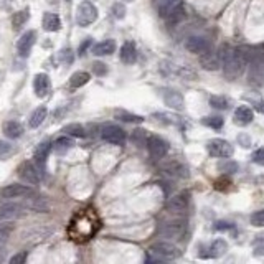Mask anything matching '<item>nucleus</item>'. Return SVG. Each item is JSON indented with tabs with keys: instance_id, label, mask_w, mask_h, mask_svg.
Returning a JSON list of instances; mask_svg holds the SVG:
<instances>
[{
	"instance_id": "f257e3e1",
	"label": "nucleus",
	"mask_w": 264,
	"mask_h": 264,
	"mask_svg": "<svg viewBox=\"0 0 264 264\" xmlns=\"http://www.w3.org/2000/svg\"><path fill=\"white\" fill-rule=\"evenodd\" d=\"M101 228V220L92 208H83L68 224V238L75 243H86Z\"/></svg>"
},
{
	"instance_id": "f03ea898",
	"label": "nucleus",
	"mask_w": 264,
	"mask_h": 264,
	"mask_svg": "<svg viewBox=\"0 0 264 264\" xmlns=\"http://www.w3.org/2000/svg\"><path fill=\"white\" fill-rule=\"evenodd\" d=\"M220 56V63L223 66L224 76L229 78V80H234L243 73V66H244V60L236 48L224 45L221 46V50L218 53Z\"/></svg>"
},
{
	"instance_id": "7ed1b4c3",
	"label": "nucleus",
	"mask_w": 264,
	"mask_h": 264,
	"mask_svg": "<svg viewBox=\"0 0 264 264\" xmlns=\"http://www.w3.org/2000/svg\"><path fill=\"white\" fill-rule=\"evenodd\" d=\"M150 253H152L154 256H157L159 259H164V261H172V259H177L180 256L178 248L167 241L154 243L152 246H150Z\"/></svg>"
},
{
	"instance_id": "20e7f679",
	"label": "nucleus",
	"mask_w": 264,
	"mask_h": 264,
	"mask_svg": "<svg viewBox=\"0 0 264 264\" xmlns=\"http://www.w3.org/2000/svg\"><path fill=\"white\" fill-rule=\"evenodd\" d=\"M97 18V10L91 2H81L76 10V23L80 27H88L94 23Z\"/></svg>"
},
{
	"instance_id": "39448f33",
	"label": "nucleus",
	"mask_w": 264,
	"mask_h": 264,
	"mask_svg": "<svg viewBox=\"0 0 264 264\" xmlns=\"http://www.w3.org/2000/svg\"><path fill=\"white\" fill-rule=\"evenodd\" d=\"M101 137L109 144L122 145L126 142V132L116 124H104L101 127Z\"/></svg>"
},
{
	"instance_id": "423d86ee",
	"label": "nucleus",
	"mask_w": 264,
	"mask_h": 264,
	"mask_svg": "<svg viewBox=\"0 0 264 264\" xmlns=\"http://www.w3.org/2000/svg\"><path fill=\"white\" fill-rule=\"evenodd\" d=\"M210 155L213 157H220V159H229L233 155V145L226 142L223 139H213L210 140L207 145Z\"/></svg>"
},
{
	"instance_id": "0eeeda50",
	"label": "nucleus",
	"mask_w": 264,
	"mask_h": 264,
	"mask_svg": "<svg viewBox=\"0 0 264 264\" xmlns=\"http://www.w3.org/2000/svg\"><path fill=\"white\" fill-rule=\"evenodd\" d=\"M18 177H20L23 182H27L30 185H37L40 182V170H38L30 160H25V162H22L18 165Z\"/></svg>"
},
{
	"instance_id": "6e6552de",
	"label": "nucleus",
	"mask_w": 264,
	"mask_h": 264,
	"mask_svg": "<svg viewBox=\"0 0 264 264\" xmlns=\"http://www.w3.org/2000/svg\"><path fill=\"white\" fill-rule=\"evenodd\" d=\"M145 144H147L149 154L152 155V159H155V160L164 159L169 152V144L165 142L162 137H159V135H152V137H149Z\"/></svg>"
},
{
	"instance_id": "1a4fd4ad",
	"label": "nucleus",
	"mask_w": 264,
	"mask_h": 264,
	"mask_svg": "<svg viewBox=\"0 0 264 264\" xmlns=\"http://www.w3.org/2000/svg\"><path fill=\"white\" fill-rule=\"evenodd\" d=\"M0 195H2L3 198H27V197H32L33 190L30 187H27V185L12 183L0 190Z\"/></svg>"
},
{
	"instance_id": "9d476101",
	"label": "nucleus",
	"mask_w": 264,
	"mask_h": 264,
	"mask_svg": "<svg viewBox=\"0 0 264 264\" xmlns=\"http://www.w3.org/2000/svg\"><path fill=\"white\" fill-rule=\"evenodd\" d=\"M185 229H187V224H185V221H180V220H177V221L165 223L162 226V229H160V234L165 236V238L180 239L183 236Z\"/></svg>"
},
{
	"instance_id": "9b49d317",
	"label": "nucleus",
	"mask_w": 264,
	"mask_h": 264,
	"mask_svg": "<svg viewBox=\"0 0 264 264\" xmlns=\"http://www.w3.org/2000/svg\"><path fill=\"white\" fill-rule=\"evenodd\" d=\"M50 150H51V142H50V140H42V142L37 145L35 152H33V159H35V164L38 165L40 172H43L45 167H46V159H48Z\"/></svg>"
},
{
	"instance_id": "f8f14e48",
	"label": "nucleus",
	"mask_w": 264,
	"mask_h": 264,
	"mask_svg": "<svg viewBox=\"0 0 264 264\" xmlns=\"http://www.w3.org/2000/svg\"><path fill=\"white\" fill-rule=\"evenodd\" d=\"M35 40H37L35 30H28L27 33H23L22 38L17 43V50H18V53H20V56L30 55L32 48H33V45H35Z\"/></svg>"
},
{
	"instance_id": "ddd939ff",
	"label": "nucleus",
	"mask_w": 264,
	"mask_h": 264,
	"mask_svg": "<svg viewBox=\"0 0 264 264\" xmlns=\"http://www.w3.org/2000/svg\"><path fill=\"white\" fill-rule=\"evenodd\" d=\"M50 78L45 73H38L33 78V91H35V94L38 97H45L48 92H50Z\"/></svg>"
},
{
	"instance_id": "4468645a",
	"label": "nucleus",
	"mask_w": 264,
	"mask_h": 264,
	"mask_svg": "<svg viewBox=\"0 0 264 264\" xmlns=\"http://www.w3.org/2000/svg\"><path fill=\"white\" fill-rule=\"evenodd\" d=\"M200 63H202V66L205 68V70H208V71H217L218 68L221 66L218 53L212 51L210 48L207 51L200 53Z\"/></svg>"
},
{
	"instance_id": "2eb2a0df",
	"label": "nucleus",
	"mask_w": 264,
	"mask_h": 264,
	"mask_svg": "<svg viewBox=\"0 0 264 264\" xmlns=\"http://www.w3.org/2000/svg\"><path fill=\"white\" fill-rule=\"evenodd\" d=\"M188 207V195L187 193H178L169 200L167 210L170 213H183Z\"/></svg>"
},
{
	"instance_id": "dca6fc26",
	"label": "nucleus",
	"mask_w": 264,
	"mask_h": 264,
	"mask_svg": "<svg viewBox=\"0 0 264 264\" xmlns=\"http://www.w3.org/2000/svg\"><path fill=\"white\" fill-rule=\"evenodd\" d=\"M185 48H187L190 53H197V55H200V53L207 51L210 48V45H208L207 38L195 35V37L187 38V42H185Z\"/></svg>"
},
{
	"instance_id": "f3484780",
	"label": "nucleus",
	"mask_w": 264,
	"mask_h": 264,
	"mask_svg": "<svg viewBox=\"0 0 264 264\" xmlns=\"http://www.w3.org/2000/svg\"><path fill=\"white\" fill-rule=\"evenodd\" d=\"M228 249V243L224 239H215V241L207 248L208 253H205L202 258H221Z\"/></svg>"
},
{
	"instance_id": "a211bd4d",
	"label": "nucleus",
	"mask_w": 264,
	"mask_h": 264,
	"mask_svg": "<svg viewBox=\"0 0 264 264\" xmlns=\"http://www.w3.org/2000/svg\"><path fill=\"white\" fill-rule=\"evenodd\" d=\"M254 119V114L251 111V107L248 106H239L236 111H234V124L238 126H248L251 124Z\"/></svg>"
},
{
	"instance_id": "6ab92c4d",
	"label": "nucleus",
	"mask_w": 264,
	"mask_h": 264,
	"mask_svg": "<svg viewBox=\"0 0 264 264\" xmlns=\"http://www.w3.org/2000/svg\"><path fill=\"white\" fill-rule=\"evenodd\" d=\"M137 60V51H135V46L132 42H126L121 48V61L126 63V65H132Z\"/></svg>"
},
{
	"instance_id": "aec40b11",
	"label": "nucleus",
	"mask_w": 264,
	"mask_h": 264,
	"mask_svg": "<svg viewBox=\"0 0 264 264\" xmlns=\"http://www.w3.org/2000/svg\"><path fill=\"white\" fill-rule=\"evenodd\" d=\"M164 102L169 107H172V109H182L183 107V96L177 91L169 89V91L164 92Z\"/></svg>"
},
{
	"instance_id": "412c9836",
	"label": "nucleus",
	"mask_w": 264,
	"mask_h": 264,
	"mask_svg": "<svg viewBox=\"0 0 264 264\" xmlns=\"http://www.w3.org/2000/svg\"><path fill=\"white\" fill-rule=\"evenodd\" d=\"M2 131H3V134H5L8 139H18L23 134V127H22L20 122H17V121L3 122Z\"/></svg>"
},
{
	"instance_id": "4be33fe9",
	"label": "nucleus",
	"mask_w": 264,
	"mask_h": 264,
	"mask_svg": "<svg viewBox=\"0 0 264 264\" xmlns=\"http://www.w3.org/2000/svg\"><path fill=\"white\" fill-rule=\"evenodd\" d=\"M20 215V207L13 203H3L0 205V221H8V220H15Z\"/></svg>"
},
{
	"instance_id": "5701e85b",
	"label": "nucleus",
	"mask_w": 264,
	"mask_h": 264,
	"mask_svg": "<svg viewBox=\"0 0 264 264\" xmlns=\"http://www.w3.org/2000/svg\"><path fill=\"white\" fill-rule=\"evenodd\" d=\"M114 50H116V42L109 38V40H104L94 45L92 53H94L96 56H107V55H111V53H114Z\"/></svg>"
},
{
	"instance_id": "b1692460",
	"label": "nucleus",
	"mask_w": 264,
	"mask_h": 264,
	"mask_svg": "<svg viewBox=\"0 0 264 264\" xmlns=\"http://www.w3.org/2000/svg\"><path fill=\"white\" fill-rule=\"evenodd\" d=\"M60 27H61V20L56 13L48 12L43 15V28H45L46 32H58Z\"/></svg>"
},
{
	"instance_id": "393cba45",
	"label": "nucleus",
	"mask_w": 264,
	"mask_h": 264,
	"mask_svg": "<svg viewBox=\"0 0 264 264\" xmlns=\"http://www.w3.org/2000/svg\"><path fill=\"white\" fill-rule=\"evenodd\" d=\"M114 117H116V119L122 121V122H134V124H140V122L144 121L142 116L132 114V112L124 111V109H116L114 111Z\"/></svg>"
},
{
	"instance_id": "a878e982",
	"label": "nucleus",
	"mask_w": 264,
	"mask_h": 264,
	"mask_svg": "<svg viewBox=\"0 0 264 264\" xmlns=\"http://www.w3.org/2000/svg\"><path fill=\"white\" fill-rule=\"evenodd\" d=\"M165 174L172 175V177H188L187 167H183L180 162H170L164 167Z\"/></svg>"
},
{
	"instance_id": "bb28decb",
	"label": "nucleus",
	"mask_w": 264,
	"mask_h": 264,
	"mask_svg": "<svg viewBox=\"0 0 264 264\" xmlns=\"http://www.w3.org/2000/svg\"><path fill=\"white\" fill-rule=\"evenodd\" d=\"M46 114H48V111H46L45 106L37 107V109L33 111L32 116H30V127H32V129H35V127L40 126L42 122L46 119Z\"/></svg>"
},
{
	"instance_id": "cd10ccee",
	"label": "nucleus",
	"mask_w": 264,
	"mask_h": 264,
	"mask_svg": "<svg viewBox=\"0 0 264 264\" xmlns=\"http://www.w3.org/2000/svg\"><path fill=\"white\" fill-rule=\"evenodd\" d=\"M63 132H65L66 135H71V137H85L86 135V131L85 127L81 124H78V122H73V124H68L63 127Z\"/></svg>"
},
{
	"instance_id": "c85d7f7f",
	"label": "nucleus",
	"mask_w": 264,
	"mask_h": 264,
	"mask_svg": "<svg viewBox=\"0 0 264 264\" xmlns=\"http://www.w3.org/2000/svg\"><path fill=\"white\" fill-rule=\"evenodd\" d=\"M89 80H91V78H89V75H88L86 71H78L70 78V86L71 88H81V86L88 85Z\"/></svg>"
},
{
	"instance_id": "c756f323",
	"label": "nucleus",
	"mask_w": 264,
	"mask_h": 264,
	"mask_svg": "<svg viewBox=\"0 0 264 264\" xmlns=\"http://www.w3.org/2000/svg\"><path fill=\"white\" fill-rule=\"evenodd\" d=\"M51 145H53V149H55V152L65 154L68 149L73 147V140L68 139V137H60V139H56L55 144H51Z\"/></svg>"
},
{
	"instance_id": "7c9ffc66",
	"label": "nucleus",
	"mask_w": 264,
	"mask_h": 264,
	"mask_svg": "<svg viewBox=\"0 0 264 264\" xmlns=\"http://www.w3.org/2000/svg\"><path fill=\"white\" fill-rule=\"evenodd\" d=\"M210 106L215 109H228V99L224 96H212L210 97Z\"/></svg>"
},
{
	"instance_id": "2f4dec72",
	"label": "nucleus",
	"mask_w": 264,
	"mask_h": 264,
	"mask_svg": "<svg viewBox=\"0 0 264 264\" xmlns=\"http://www.w3.org/2000/svg\"><path fill=\"white\" fill-rule=\"evenodd\" d=\"M202 122H203L205 126L212 127V129H221V127H223V117H220V116L203 117Z\"/></svg>"
},
{
	"instance_id": "473e14b6",
	"label": "nucleus",
	"mask_w": 264,
	"mask_h": 264,
	"mask_svg": "<svg viewBox=\"0 0 264 264\" xmlns=\"http://www.w3.org/2000/svg\"><path fill=\"white\" fill-rule=\"evenodd\" d=\"M147 131L144 129H135L134 132H132V140H134V144L137 145H145V142H147Z\"/></svg>"
},
{
	"instance_id": "72a5a7b5",
	"label": "nucleus",
	"mask_w": 264,
	"mask_h": 264,
	"mask_svg": "<svg viewBox=\"0 0 264 264\" xmlns=\"http://www.w3.org/2000/svg\"><path fill=\"white\" fill-rule=\"evenodd\" d=\"M218 169L221 170V172H224V174H234V172H238V164L233 162V160L224 159V162L220 164Z\"/></svg>"
},
{
	"instance_id": "f704fd0d",
	"label": "nucleus",
	"mask_w": 264,
	"mask_h": 264,
	"mask_svg": "<svg viewBox=\"0 0 264 264\" xmlns=\"http://www.w3.org/2000/svg\"><path fill=\"white\" fill-rule=\"evenodd\" d=\"M13 152H15V149H13L12 144L5 142V140H0V160H5Z\"/></svg>"
},
{
	"instance_id": "c9c22d12",
	"label": "nucleus",
	"mask_w": 264,
	"mask_h": 264,
	"mask_svg": "<svg viewBox=\"0 0 264 264\" xmlns=\"http://www.w3.org/2000/svg\"><path fill=\"white\" fill-rule=\"evenodd\" d=\"M27 20H28V12H27V10H23V12H17V13H13L12 23H13V27L18 28V27H22L23 23H25Z\"/></svg>"
},
{
	"instance_id": "e433bc0d",
	"label": "nucleus",
	"mask_w": 264,
	"mask_h": 264,
	"mask_svg": "<svg viewBox=\"0 0 264 264\" xmlns=\"http://www.w3.org/2000/svg\"><path fill=\"white\" fill-rule=\"evenodd\" d=\"M251 224L256 228H264V210H259L251 215Z\"/></svg>"
},
{
	"instance_id": "4c0bfd02",
	"label": "nucleus",
	"mask_w": 264,
	"mask_h": 264,
	"mask_svg": "<svg viewBox=\"0 0 264 264\" xmlns=\"http://www.w3.org/2000/svg\"><path fill=\"white\" fill-rule=\"evenodd\" d=\"M229 187H231V180L226 178V177H221L215 182V188L220 190V192H228Z\"/></svg>"
},
{
	"instance_id": "58836bf2",
	"label": "nucleus",
	"mask_w": 264,
	"mask_h": 264,
	"mask_svg": "<svg viewBox=\"0 0 264 264\" xmlns=\"http://www.w3.org/2000/svg\"><path fill=\"white\" fill-rule=\"evenodd\" d=\"M254 254L264 256V236H258V239L254 241Z\"/></svg>"
},
{
	"instance_id": "ea45409f",
	"label": "nucleus",
	"mask_w": 264,
	"mask_h": 264,
	"mask_svg": "<svg viewBox=\"0 0 264 264\" xmlns=\"http://www.w3.org/2000/svg\"><path fill=\"white\" fill-rule=\"evenodd\" d=\"M112 15H114L116 18H124V15H126V7L122 5V3H114L112 5Z\"/></svg>"
},
{
	"instance_id": "a19ab883",
	"label": "nucleus",
	"mask_w": 264,
	"mask_h": 264,
	"mask_svg": "<svg viewBox=\"0 0 264 264\" xmlns=\"http://www.w3.org/2000/svg\"><path fill=\"white\" fill-rule=\"evenodd\" d=\"M253 162L258 164V165H261V167H264V147L258 149L256 152L253 154Z\"/></svg>"
},
{
	"instance_id": "79ce46f5",
	"label": "nucleus",
	"mask_w": 264,
	"mask_h": 264,
	"mask_svg": "<svg viewBox=\"0 0 264 264\" xmlns=\"http://www.w3.org/2000/svg\"><path fill=\"white\" fill-rule=\"evenodd\" d=\"M73 53L70 48H66V50H63V51H60V60H61V63H66V65H70V63L73 61Z\"/></svg>"
},
{
	"instance_id": "37998d69",
	"label": "nucleus",
	"mask_w": 264,
	"mask_h": 264,
	"mask_svg": "<svg viewBox=\"0 0 264 264\" xmlns=\"http://www.w3.org/2000/svg\"><path fill=\"white\" fill-rule=\"evenodd\" d=\"M92 71L96 73L97 76H104L106 73H107V68L104 63H99V61H96L94 65H92Z\"/></svg>"
},
{
	"instance_id": "c03bdc74",
	"label": "nucleus",
	"mask_w": 264,
	"mask_h": 264,
	"mask_svg": "<svg viewBox=\"0 0 264 264\" xmlns=\"http://www.w3.org/2000/svg\"><path fill=\"white\" fill-rule=\"evenodd\" d=\"M27 261V253L22 251V253H17L15 256L10 258V264H23Z\"/></svg>"
},
{
	"instance_id": "a18cd8bd",
	"label": "nucleus",
	"mask_w": 264,
	"mask_h": 264,
	"mask_svg": "<svg viewBox=\"0 0 264 264\" xmlns=\"http://www.w3.org/2000/svg\"><path fill=\"white\" fill-rule=\"evenodd\" d=\"M233 224L231 223H226V221H217L215 223V229L217 231H224V229H231Z\"/></svg>"
},
{
	"instance_id": "49530a36",
	"label": "nucleus",
	"mask_w": 264,
	"mask_h": 264,
	"mask_svg": "<svg viewBox=\"0 0 264 264\" xmlns=\"http://www.w3.org/2000/svg\"><path fill=\"white\" fill-rule=\"evenodd\" d=\"M8 236H10V231L7 228H0V246H3L7 243Z\"/></svg>"
},
{
	"instance_id": "de8ad7c7",
	"label": "nucleus",
	"mask_w": 264,
	"mask_h": 264,
	"mask_svg": "<svg viewBox=\"0 0 264 264\" xmlns=\"http://www.w3.org/2000/svg\"><path fill=\"white\" fill-rule=\"evenodd\" d=\"M89 45H91V38H88V40L83 43L81 48H80V55H83V53H85V50H86V48L89 46Z\"/></svg>"
},
{
	"instance_id": "09e8293b",
	"label": "nucleus",
	"mask_w": 264,
	"mask_h": 264,
	"mask_svg": "<svg viewBox=\"0 0 264 264\" xmlns=\"http://www.w3.org/2000/svg\"><path fill=\"white\" fill-rule=\"evenodd\" d=\"M239 140L243 142V147H249V145H251V140H248L246 135H241V137H239Z\"/></svg>"
},
{
	"instance_id": "8fccbe9b",
	"label": "nucleus",
	"mask_w": 264,
	"mask_h": 264,
	"mask_svg": "<svg viewBox=\"0 0 264 264\" xmlns=\"http://www.w3.org/2000/svg\"><path fill=\"white\" fill-rule=\"evenodd\" d=\"M256 107H258V111H259V112H263V114H264V104H263V102H259V104H256Z\"/></svg>"
},
{
	"instance_id": "3c124183",
	"label": "nucleus",
	"mask_w": 264,
	"mask_h": 264,
	"mask_svg": "<svg viewBox=\"0 0 264 264\" xmlns=\"http://www.w3.org/2000/svg\"><path fill=\"white\" fill-rule=\"evenodd\" d=\"M159 2H177V0H159Z\"/></svg>"
},
{
	"instance_id": "603ef678",
	"label": "nucleus",
	"mask_w": 264,
	"mask_h": 264,
	"mask_svg": "<svg viewBox=\"0 0 264 264\" xmlns=\"http://www.w3.org/2000/svg\"><path fill=\"white\" fill-rule=\"evenodd\" d=\"M261 53H263V55H264V46H261Z\"/></svg>"
},
{
	"instance_id": "864d4df0",
	"label": "nucleus",
	"mask_w": 264,
	"mask_h": 264,
	"mask_svg": "<svg viewBox=\"0 0 264 264\" xmlns=\"http://www.w3.org/2000/svg\"><path fill=\"white\" fill-rule=\"evenodd\" d=\"M126 2H134V0H126Z\"/></svg>"
}]
</instances>
